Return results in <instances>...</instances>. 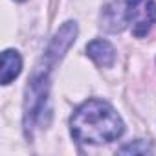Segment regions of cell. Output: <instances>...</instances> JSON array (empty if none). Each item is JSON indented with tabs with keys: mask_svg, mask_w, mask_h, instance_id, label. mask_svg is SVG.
<instances>
[{
	"mask_svg": "<svg viewBox=\"0 0 156 156\" xmlns=\"http://www.w3.org/2000/svg\"><path fill=\"white\" fill-rule=\"evenodd\" d=\"M77 37V24L73 20L64 22L55 35L51 37L46 51L42 53L41 61L33 68L28 87H26V96H24V134L26 138H33L35 130L39 127H46L50 121V77L53 68L61 62L64 53L70 50V46L75 42Z\"/></svg>",
	"mask_w": 156,
	"mask_h": 156,
	"instance_id": "obj_1",
	"label": "cell"
},
{
	"mask_svg": "<svg viewBox=\"0 0 156 156\" xmlns=\"http://www.w3.org/2000/svg\"><path fill=\"white\" fill-rule=\"evenodd\" d=\"M75 141L101 145L116 141L125 132V123L116 108L103 99H88L75 108L70 119Z\"/></svg>",
	"mask_w": 156,
	"mask_h": 156,
	"instance_id": "obj_2",
	"label": "cell"
},
{
	"mask_svg": "<svg viewBox=\"0 0 156 156\" xmlns=\"http://www.w3.org/2000/svg\"><path fill=\"white\" fill-rule=\"evenodd\" d=\"M123 24H132L136 37H145L156 24V2L154 0H123Z\"/></svg>",
	"mask_w": 156,
	"mask_h": 156,
	"instance_id": "obj_3",
	"label": "cell"
},
{
	"mask_svg": "<svg viewBox=\"0 0 156 156\" xmlns=\"http://www.w3.org/2000/svg\"><path fill=\"white\" fill-rule=\"evenodd\" d=\"M87 55L101 68H110L116 61V50L114 46L105 39H94L87 44Z\"/></svg>",
	"mask_w": 156,
	"mask_h": 156,
	"instance_id": "obj_4",
	"label": "cell"
},
{
	"mask_svg": "<svg viewBox=\"0 0 156 156\" xmlns=\"http://www.w3.org/2000/svg\"><path fill=\"white\" fill-rule=\"evenodd\" d=\"M22 72V57L17 50H6L2 53V70H0V83L9 85Z\"/></svg>",
	"mask_w": 156,
	"mask_h": 156,
	"instance_id": "obj_5",
	"label": "cell"
},
{
	"mask_svg": "<svg viewBox=\"0 0 156 156\" xmlns=\"http://www.w3.org/2000/svg\"><path fill=\"white\" fill-rule=\"evenodd\" d=\"M119 154H152L154 149L151 143L143 141V140H136V141H130L127 145H123L119 151Z\"/></svg>",
	"mask_w": 156,
	"mask_h": 156,
	"instance_id": "obj_6",
	"label": "cell"
},
{
	"mask_svg": "<svg viewBox=\"0 0 156 156\" xmlns=\"http://www.w3.org/2000/svg\"><path fill=\"white\" fill-rule=\"evenodd\" d=\"M17 2H24V0H17Z\"/></svg>",
	"mask_w": 156,
	"mask_h": 156,
	"instance_id": "obj_7",
	"label": "cell"
}]
</instances>
